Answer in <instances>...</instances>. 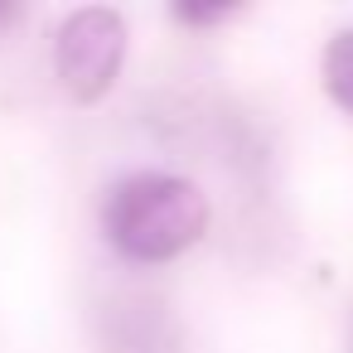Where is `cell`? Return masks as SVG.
Segmentation results:
<instances>
[{"mask_svg":"<svg viewBox=\"0 0 353 353\" xmlns=\"http://www.w3.org/2000/svg\"><path fill=\"white\" fill-rule=\"evenodd\" d=\"M126 44H131V34L117 10H107V6L73 10L54 34V73H59L63 92L83 107L102 102L112 92V83L121 78Z\"/></svg>","mask_w":353,"mask_h":353,"instance_id":"cell-2","label":"cell"},{"mask_svg":"<svg viewBox=\"0 0 353 353\" xmlns=\"http://www.w3.org/2000/svg\"><path fill=\"white\" fill-rule=\"evenodd\" d=\"M102 353H184V334L165 300L117 295L102 310Z\"/></svg>","mask_w":353,"mask_h":353,"instance_id":"cell-3","label":"cell"},{"mask_svg":"<svg viewBox=\"0 0 353 353\" xmlns=\"http://www.w3.org/2000/svg\"><path fill=\"white\" fill-rule=\"evenodd\" d=\"M15 20V6H0V25H10Z\"/></svg>","mask_w":353,"mask_h":353,"instance_id":"cell-6","label":"cell"},{"mask_svg":"<svg viewBox=\"0 0 353 353\" xmlns=\"http://www.w3.org/2000/svg\"><path fill=\"white\" fill-rule=\"evenodd\" d=\"M228 15H232L228 6H213V10H199V6H179V10H174V20H179V25H218V20H228Z\"/></svg>","mask_w":353,"mask_h":353,"instance_id":"cell-5","label":"cell"},{"mask_svg":"<svg viewBox=\"0 0 353 353\" xmlns=\"http://www.w3.org/2000/svg\"><path fill=\"white\" fill-rule=\"evenodd\" d=\"M208 218H213L208 194L194 179L165 174V170L121 174L107 189V203H102L107 242L126 261H145V266L184 256L208 232Z\"/></svg>","mask_w":353,"mask_h":353,"instance_id":"cell-1","label":"cell"},{"mask_svg":"<svg viewBox=\"0 0 353 353\" xmlns=\"http://www.w3.org/2000/svg\"><path fill=\"white\" fill-rule=\"evenodd\" d=\"M324 92L334 97V107H343L353 117V30H339L324 44Z\"/></svg>","mask_w":353,"mask_h":353,"instance_id":"cell-4","label":"cell"}]
</instances>
